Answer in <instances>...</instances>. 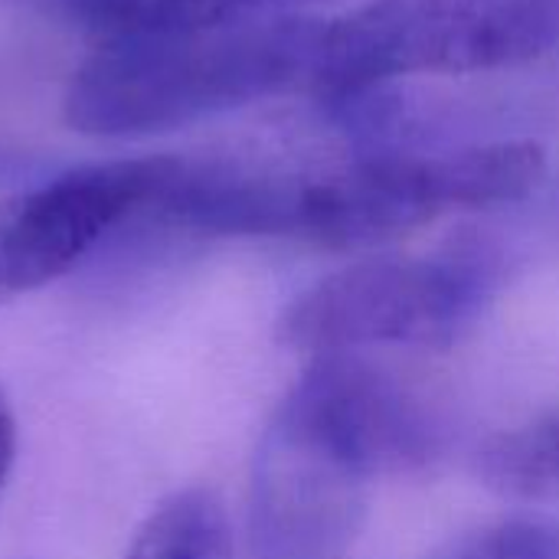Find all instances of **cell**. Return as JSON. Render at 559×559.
I'll return each instance as SVG.
<instances>
[{
    "label": "cell",
    "instance_id": "6da1fadb",
    "mask_svg": "<svg viewBox=\"0 0 559 559\" xmlns=\"http://www.w3.org/2000/svg\"><path fill=\"white\" fill-rule=\"evenodd\" d=\"M321 29V20L278 13L102 39L66 88V121L92 138H141L311 88Z\"/></svg>",
    "mask_w": 559,
    "mask_h": 559
},
{
    "label": "cell",
    "instance_id": "7a4b0ae2",
    "mask_svg": "<svg viewBox=\"0 0 559 559\" xmlns=\"http://www.w3.org/2000/svg\"><path fill=\"white\" fill-rule=\"evenodd\" d=\"M559 46V0H370L321 29L311 92L350 108L413 72H488Z\"/></svg>",
    "mask_w": 559,
    "mask_h": 559
},
{
    "label": "cell",
    "instance_id": "3957f363",
    "mask_svg": "<svg viewBox=\"0 0 559 559\" xmlns=\"http://www.w3.org/2000/svg\"><path fill=\"white\" fill-rule=\"evenodd\" d=\"M495 282L498 252L478 236H459L432 255L367 259L295 298L282 341L314 357L364 347L445 350L475 328Z\"/></svg>",
    "mask_w": 559,
    "mask_h": 559
},
{
    "label": "cell",
    "instance_id": "277c9868",
    "mask_svg": "<svg viewBox=\"0 0 559 559\" xmlns=\"http://www.w3.org/2000/svg\"><path fill=\"white\" fill-rule=\"evenodd\" d=\"M544 174L547 154L534 141L357 154L305 174L298 239L331 249L377 246L452 210L524 200Z\"/></svg>",
    "mask_w": 559,
    "mask_h": 559
},
{
    "label": "cell",
    "instance_id": "5b68a950",
    "mask_svg": "<svg viewBox=\"0 0 559 559\" xmlns=\"http://www.w3.org/2000/svg\"><path fill=\"white\" fill-rule=\"evenodd\" d=\"M380 468L354 429L301 380L269 423L252 468L255 559H341Z\"/></svg>",
    "mask_w": 559,
    "mask_h": 559
},
{
    "label": "cell",
    "instance_id": "8992f818",
    "mask_svg": "<svg viewBox=\"0 0 559 559\" xmlns=\"http://www.w3.org/2000/svg\"><path fill=\"white\" fill-rule=\"evenodd\" d=\"M170 157L85 164L0 203V301L69 275L157 193Z\"/></svg>",
    "mask_w": 559,
    "mask_h": 559
},
{
    "label": "cell",
    "instance_id": "52a82bcc",
    "mask_svg": "<svg viewBox=\"0 0 559 559\" xmlns=\"http://www.w3.org/2000/svg\"><path fill=\"white\" fill-rule=\"evenodd\" d=\"M102 39L278 16L301 0H52Z\"/></svg>",
    "mask_w": 559,
    "mask_h": 559
},
{
    "label": "cell",
    "instance_id": "ba28073f",
    "mask_svg": "<svg viewBox=\"0 0 559 559\" xmlns=\"http://www.w3.org/2000/svg\"><path fill=\"white\" fill-rule=\"evenodd\" d=\"M124 559H233V531L223 501L206 488H187L141 524Z\"/></svg>",
    "mask_w": 559,
    "mask_h": 559
},
{
    "label": "cell",
    "instance_id": "9c48e42d",
    "mask_svg": "<svg viewBox=\"0 0 559 559\" xmlns=\"http://www.w3.org/2000/svg\"><path fill=\"white\" fill-rule=\"evenodd\" d=\"M478 472L511 501L559 504V413L495 439L481 452Z\"/></svg>",
    "mask_w": 559,
    "mask_h": 559
},
{
    "label": "cell",
    "instance_id": "30bf717a",
    "mask_svg": "<svg viewBox=\"0 0 559 559\" xmlns=\"http://www.w3.org/2000/svg\"><path fill=\"white\" fill-rule=\"evenodd\" d=\"M13 459H16V419H13V409L0 390V491L10 478Z\"/></svg>",
    "mask_w": 559,
    "mask_h": 559
},
{
    "label": "cell",
    "instance_id": "8fae6325",
    "mask_svg": "<svg viewBox=\"0 0 559 559\" xmlns=\"http://www.w3.org/2000/svg\"><path fill=\"white\" fill-rule=\"evenodd\" d=\"M20 174H26V160H20V157L0 151V180H13V177H20Z\"/></svg>",
    "mask_w": 559,
    "mask_h": 559
},
{
    "label": "cell",
    "instance_id": "7c38bea8",
    "mask_svg": "<svg viewBox=\"0 0 559 559\" xmlns=\"http://www.w3.org/2000/svg\"><path fill=\"white\" fill-rule=\"evenodd\" d=\"M544 559H559V524L544 521Z\"/></svg>",
    "mask_w": 559,
    "mask_h": 559
}]
</instances>
